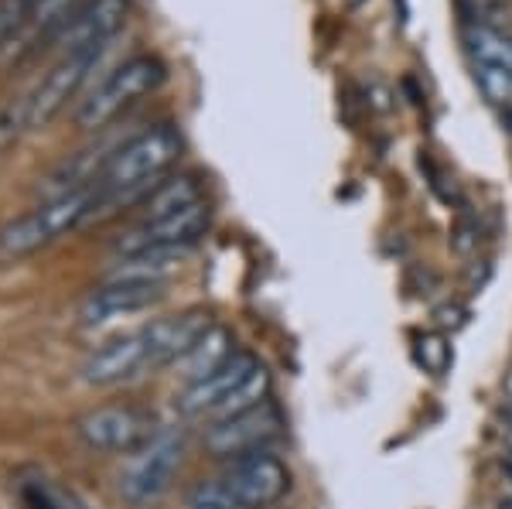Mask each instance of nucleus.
<instances>
[{
	"mask_svg": "<svg viewBox=\"0 0 512 509\" xmlns=\"http://www.w3.org/2000/svg\"><path fill=\"white\" fill-rule=\"evenodd\" d=\"M181 158V137L171 123H158L151 130H140L127 144L106 158V164L96 175V195L99 205L113 199H144L164 171ZM96 205V209H99Z\"/></svg>",
	"mask_w": 512,
	"mask_h": 509,
	"instance_id": "obj_1",
	"label": "nucleus"
},
{
	"mask_svg": "<svg viewBox=\"0 0 512 509\" xmlns=\"http://www.w3.org/2000/svg\"><path fill=\"white\" fill-rule=\"evenodd\" d=\"M106 48H86V52H69L62 55L52 69L41 76L18 103H11L0 113V147H7L11 141H18L28 130L48 127L59 113L65 110V103L79 93V86L89 79V72L96 69L99 55Z\"/></svg>",
	"mask_w": 512,
	"mask_h": 509,
	"instance_id": "obj_2",
	"label": "nucleus"
},
{
	"mask_svg": "<svg viewBox=\"0 0 512 509\" xmlns=\"http://www.w3.org/2000/svg\"><path fill=\"white\" fill-rule=\"evenodd\" d=\"M96 205H99L96 185H82V188H72V192L52 195V199L41 202L38 209L24 212V216L11 219V223L0 229V257L18 260V257H28V253L41 250V246L55 243L62 233L86 223L96 212Z\"/></svg>",
	"mask_w": 512,
	"mask_h": 509,
	"instance_id": "obj_3",
	"label": "nucleus"
},
{
	"mask_svg": "<svg viewBox=\"0 0 512 509\" xmlns=\"http://www.w3.org/2000/svg\"><path fill=\"white\" fill-rule=\"evenodd\" d=\"M168 69L158 55H134L113 69L86 100L79 103L76 110V123L82 130H103L110 120H117L127 106H134L140 96L154 93L161 86Z\"/></svg>",
	"mask_w": 512,
	"mask_h": 509,
	"instance_id": "obj_4",
	"label": "nucleus"
},
{
	"mask_svg": "<svg viewBox=\"0 0 512 509\" xmlns=\"http://www.w3.org/2000/svg\"><path fill=\"white\" fill-rule=\"evenodd\" d=\"M219 486L233 496L239 509H270L291 489V472L277 455H270L267 448L253 451V455L233 458L229 469L222 472Z\"/></svg>",
	"mask_w": 512,
	"mask_h": 509,
	"instance_id": "obj_5",
	"label": "nucleus"
},
{
	"mask_svg": "<svg viewBox=\"0 0 512 509\" xmlns=\"http://www.w3.org/2000/svg\"><path fill=\"white\" fill-rule=\"evenodd\" d=\"M181 455H185V445H181L178 434H154L144 448L134 451V462L123 472V496L140 506L161 499L181 469Z\"/></svg>",
	"mask_w": 512,
	"mask_h": 509,
	"instance_id": "obj_6",
	"label": "nucleus"
},
{
	"mask_svg": "<svg viewBox=\"0 0 512 509\" xmlns=\"http://www.w3.org/2000/svg\"><path fill=\"white\" fill-rule=\"evenodd\" d=\"M76 434L96 451L134 455L154 438V417L137 407H96L76 421Z\"/></svg>",
	"mask_w": 512,
	"mask_h": 509,
	"instance_id": "obj_7",
	"label": "nucleus"
},
{
	"mask_svg": "<svg viewBox=\"0 0 512 509\" xmlns=\"http://www.w3.org/2000/svg\"><path fill=\"white\" fill-rule=\"evenodd\" d=\"M209 226V202L185 205L178 212L158 219H140V223L123 233L117 240V253L130 257V253H147V250H192V243L205 233Z\"/></svg>",
	"mask_w": 512,
	"mask_h": 509,
	"instance_id": "obj_8",
	"label": "nucleus"
},
{
	"mask_svg": "<svg viewBox=\"0 0 512 509\" xmlns=\"http://www.w3.org/2000/svg\"><path fill=\"white\" fill-rule=\"evenodd\" d=\"M280 414L277 407L270 404H260L246 414H236V417H226V421H216L205 434V451L212 458H243V455H253V451H263V445L280 434Z\"/></svg>",
	"mask_w": 512,
	"mask_h": 509,
	"instance_id": "obj_9",
	"label": "nucleus"
},
{
	"mask_svg": "<svg viewBox=\"0 0 512 509\" xmlns=\"http://www.w3.org/2000/svg\"><path fill=\"white\" fill-rule=\"evenodd\" d=\"M127 18L130 0H86L52 31V41L62 48V55L86 52V48H106L110 38L127 24Z\"/></svg>",
	"mask_w": 512,
	"mask_h": 509,
	"instance_id": "obj_10",
	"label": "nucleus"
},
{
	"mask_svg": "<svg viewBox=\"0 0 512 509\" xmlns=\"http://www.w3.org/2000/svg\"><path fill=\"white\" fill-rule=\"evenodd\" d=\"M140 373H151L144 328L130 335H117V339H110L106 346L89 352V359L82 363V380H86L89 387H117V383L134 380Z\"/></svg>",
	"mask_w": 512,
	"mask_h": 509,
	"instance_id": "obj_11",
	"label": "nucleus"
},
{
	"mask_svg": "<svg viewBox=\"0 0 512 509\" xmlns=\"http://www.w3.org/2000/svg\"><path fill=\"white\" fill-rule=\"evenodd\" d=\"M256 366H260L256 356H250V352H236L226 366H219L216 373H209L205 380L188 383V387L178 393V400H175L178 414L181 417H212L222 404H226V397H233V393L250 380Z\"/></svg>",
	"mask_w": 512,
	"mask_h": 509,
	"instance_id": "obj_12",
	"label": "nucleus"
},
{
	"mask_svg": "<svg viewBox=\"0 0 512 509\" xmlns=\"http://www.w3.org/2000/svg\"><path fill=\"white\" fill-rule=\"evenodd\" d=\"M216 325L212 315L205 308H192V311H181V315L171 318H158V322L144 325V339H147V356H151V373L161 366L181 363L188 356L198 339H202L209 328Z\"/></svg>",
	"mask_w": 512,
	"mask_h": 509,
	"instance_id": "obj_13",
	"label": "nucleus"
},
{
	"mask_svg": "<svg viewBox=\"0 0 512 509\" xmlns=\"http://www.w3.org/2000/svg\"><path fill=\"white\" fill-rule=\"evenodd\" d=\"M161 298H164L161 281H106L82 301L79 322L89 328L106 325L120 315H137V311L158 305Z\"/></svg>",
	"mask_w": 512,
	"mask_h": 509,
	"instance_id": "obj_14",
	"label": "nucleus"
},
{
	"mask_svg": "<svg viewBox=\"0 0 512 509\" xmlns=\"http://www.w3.org/2000/svg\"><path fill=\"white\" fill-rule=\"evenodd\" d=\"M233 356H236V349H233V335H229V328L212 325L209 332L198 339V346L181 359V366H185V380L188 383L205 380V376L216 373L219 366H226Z\"/></svg>",
	"mask_w": 512,
	"mask_h": 509,
	"instance_id": "obj_15",
	"label": "nucleus"
},
{
	"mask_svg": "<svg viewBox=\"0 0 512 509\" xmlns=\"http://www.w3.org/2000/svg\"><path fill=\"white\" fill-rule=\"evenodd\" d=\"M195 202H202V185H198L192 175L168 178V182H158L151 192L144 195V199H140V209H144V216L140 219L168 216V212H178V209L195 205Z\"/></svg>",
	"mask_w": 512,
	"mask_h": 509,
	"instance_id": "obj_16",
	"label": "nucleus"
},
{
	"mask_svg": "<svg viewBox=\"0 0 512 509\" xmlns=\"http://www.w3.org/2000/svg\"><path fill=\"white\" fill-rule=\"evenodd\" d=\"M465 41H468V52L475 55V62L512 69V35H506V31L489 28V24H472L465 31Z\"/></svg>",
	"mask_w": 512,
	"mask_h": 509,
	"instance_id": "obj_17",
	"label": "nucleus"
},
{
	"mask_svg": "<svg viewBox=\"0 0 512 509\" xmlns=\"http://www.w3.org/2000/svg\"><path fill=\"white\" fill-rule=\"evenodd\" d=\"M35 24L31 0H0V55Z\"/></svg>",
	"mask_w": 512,
	"mask_h": 509,
	"instance_id": "obj_18",
	"label": "nucleus"
},
{
	"mask_svg": "<svg viewBox=\"0 0 512 509\" xmlns=\"http://www.w3.org/2000/svg\"><path fill=\"white\" fill-rule=\"evenodd\" d=\"M475 82L489 100L499 106L502 113L512 110V69H502V65H485L475 62Z\"/></svg>",
	"mask_w": 512,
	"mask_h": 509,
	"instance_id": "obj_19",
	"label": "nucleus"
},
{
	"mask_svg": "<svg viewBox=\"0 0 512 509\" xmlns=\"http://www.w3.org/2000/svg\"><path fill=\"white\" fill-rule=\"evenodd\" d=\"M28 496H31V503H35V509H89V506H82L72 492L52 489V486H45V482L31 486Z\"/></svg>",
	"mask_w": 512,
	"mask_h": 509,
	"instance_id": "obj_20",
	"label": "nucleus"
},
{
	"mask_svg": "<svg viewBox=\"0 0 512 509\" xmlns=\"http://www.w3.org/2000/svg\"><path fill=\"white\" fill-rule=\"evenodd\" d=\"M420 363L431 369V373H444L451 363L448 342H444L441 335H424V339H420Z\"/></svg>",
	"mask_w": 512,
	"mask_h": 509,
	"instance_id": "obj_21",
	"label": "nucleus"
},
{
	"mask_svg": "<svg viewBox=\"0 0 512 509\" xmlns=\"http://www.w3.org/2000/svg\"><path fill=\"white\" fill-rule=\"evenodd\" d=\"M188 509H239V506L233 503V496H229L219 482H212V486H198L192 492V503H188Z\"/></svg>",
	"mask_w": 512,
	"mask_h": 509,
	"instance_id": "obj_22",
	"label": "nucleus"
},
{
	"mask_svg": "<svg viewBox=\"0 0 512 509\" xmlns=\"http://www.w3.org/2000/svg\"><path fill=\"white\" fill-rule=\"evenodd\" d=\"M506 393H509V400H512V366H509V373H506Z\"/></svg>",
	"mask_w": 512,
	"mask_h": 509,
	"instance_id": "obj_23",
	"label": "nucleus"
},
{
	"mask_svg": "<svg viewBox=\"0 0 512 509\" xmlns=\"http://www.w3.org/2000/svg\"><path fill=\"white\" fill-rule=\"evenodd\" d=\"M502 120H506V127H509V134H512V110L502 113Z\"/></svg>",
	"mask_w": 512,
	"mask_h": 509,
	"instance_id": "obj_24",
	"label": "nucleus"
},
{
	"mask_svg": "<svg viewBox=\"0 0 512 509\" xmlns=\"http://www.w3.org/2000/svg\"><path fill=\"white\" fill-rule=\"evenodd\" d=\"M499 509H512V496H506V499H502V503H499Z\"/></svg>",
	"mask_w": 512,
	"mask_h": 509,
	"instance_id": "obj_25",
	"label": "nucleus"
},
{
	"mask_svg": "<svg viewBox=\"0 0 512 509\" xmlns=\"http://www.w3.org/2000/svg\"><path fill=\"white\" fill-rule=\"evenodd\" d=\"M349 4H352V7H359V4H362V0H349Z\"/></svg>",
	"mask_w": 512,
	"mask_h": 509,
	"instance_id": "obj_26",
	"label": "nucleus"
}]
</instances>
